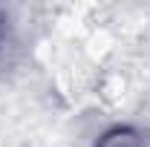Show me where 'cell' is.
Masks as SVG:
<instances>
[{"label": "cell", "instance_id": "obj_1", "mask_svg": "<svg viewBox=\"0 0 150 147\" xmlns=\"http://www.w3.org/2000/svg\"><path fill=\"white\" fill-rule=\"evenodd\" d=\"M95 147H144V136L136 127H112L95 141Z\"/></svg>", "mask_w": 150, "mask_h": 147}, {"label": "cell", "instance_id": "obj_2", "mask_svg": "<svg viewBox=\"0 0 150 147\" xmlns=\"http://www.w3.org/2000/svg\"><path fill=\"white\" fill-rule=\"evenodd\" d=\"M6 52V15L0 12V55Z\"/></svg>", "mask_w": 150, "mask_h": 147}]
</instances>
